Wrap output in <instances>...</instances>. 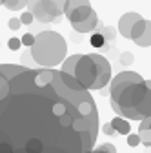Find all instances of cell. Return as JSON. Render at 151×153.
Masks as SVG:
<instances>
[{"instance_id":"ac0fdd59","label":"cell","mask_w":151,"mask_h":153,"mask_svg":"<svg viewBox=\"0 0 151 153\" xmlns=\"http://www.w3.org/2000/svg\"><path fill=\"white\" fill-rule=\"evenodd\" d=\"M7 46H9V49H11V51H16V49H20L22 40H20V38H16V36H13V38H9Z\"/></svg>"},{"instance_id":"9a60e30c","label":"cell","mask_w":151,"mask_h":153,"mask_svg":"<svg viewBox=\"0 0 151 153\" xmlns=\"http://www.w3.org/2000/svg\"><path fill=\"white\" fill-rule=\"evenodd\" d=\"M133 60H135V56H133V53L131 51H124V53H120L118 55V62L126 68V66H131L133 64Z\"/></svg>"},{"instance_id":"44dd1931","label":"cell","mask_w":151,"mask_h":153,"mask_svg":"<svg viewBox=\"0 0 151 153\" xmlns=\"http://www.w3.org/2000/svg\"><path fill=\"white\" fill-rule=\"evenodd\" d=\"M7 26H9V29L16 31V29H20V26H22V20H20V18H11Z\"/></svg>"},{"instance_id":"8fae6325","label":"cell","mask_w":151,"mask_h":153,"mask_svg":"<svg viewBox=\"0 0 151 153\" xmlns=\"http://www.w3.org/2000/svg\"><path fill=\"white\" fill-rule=\"evenodd\" d=\"M111 124H113V128L117 129V133H120V135H129V131H131V126H129V122L124 119V117H115L111 120Z\"/></svg>"},{"instance_id":"52a82bcc","label":"cell","mask_w":151,"mask_h":153,"mask_svg":"<svg viewBox=\"0 0 151 153\" xmlns=\"http://www.w3.org/2000/svg\"><path fill=\"white\" fill-rule=\"evenodd\" d=\"M73 26V29L75 31H78L80 35L82 33H93L97 29V26H98V16H97V13L93 11L86 20H82V22H75V24H71Z\"/></svg>"},{"instance_id":"2e32d148","label":"cell","mask_w":151,"mask_h":153,"mask_svg":"<svg viewBox=\"0 0 151 153\" xmlns=\"http://www.w3.org/2000/svg\"><path fill=\"white\" fill-rule=\"evenodd\" d=\"M20 20H22V26H29V24H33V20H35V15L27 9V11H24V13H22Z\"/></svg>"},{"instance_id":"277c9868","label":"cell","mask_w":151,"mask_h":153,"mask_svg":"<svg viewBox=\"0 0 151 153\" xmlns=\"http://www.w3.org/2000/svg\"><path fill=\"white\" fill-rule=\"evenodd\" d=\"M100 59L102 55H75V68L71 75L84 88L95 89L100 76Z\"/></svg>"},{"instance_id":"d6986e66","label":"cell","mask_w":151,"mask_h":153,"mask_svg":"<svg viewBox=\"0 0 151 153\" xmlns=\"http://www.w3.org/2000/svg\"><path fill=\"white\" fill-rule=\"evenodd\" d=\"M127 144L129 146H138L140 144V135L138 133H129L127 135Z\"/></svg>"},{"instance_id":"7a4b0ae2","label":"cell","mask_w":151,"mask_h":153,"mask_svg":"<svg viewBox=\"0 0 151 153\" xmlns=\"http://www.w3.org/2000/svg\"><path fill=\"white\" fill-rule=\"evenodd\" d=\"M111 108L124 119L142 120L151 115V88L138 73L122 71L109 86Z\"/></svg>"},{"instance_id":"603a6c76","label":"cell","mask_w":151,"mask_h":153,"mask_svg":"<svg viewBox=\"0 0 151 153\" xmlns=\"http://www.w3.org/2000/svg\"><path fill=\"white\" fill-rule=\"evenodd\" d=\"M98 148H102V149H106L107 153H117V148L113 146V144H102V146H98Z\"/></svg>"},{"instance_id":"4fadbf2b","label":"cell","mask_w":151,"mask_h":153,"mask_svg":"<svg viewBox=\"0 0 151 153\" xmlns=\"http://www.w3.org/2000/svg\"><path fill=\"white\" fill-rule=\"evenodd\" d=\"M89 44H91L93 48L102 49V48L107 44V40L104 38V35H102L100 31H93V33H91V36H89Z\"/></svg>"},{"instance_id":"ffe728a7","label":"cell","mask_w":151,"mask_h":153,"mask_svg":"<svg viewBox=\"0 0 151 153\" xmlns=\"http://www.w3.org/2000/svg\"><path fill=\"white\" fill-rule=\"evenodd\" d=\"M102 133H106V135H117V129L113 128V124H111V122H107V124H104V126H102Z\"/></svg>"},{"instance_id":"30bf717a","label":"cell","mask_w":151,"mask_h":153,"mask_svg":"<svg viewBox=\"0 0 151 153\" xmlns=\"http://www.w3.org/2000/svg\"><path fill=\"white\" fill-rule=\"evenodd\" d=\"M133 42H135L137 46H140V48H147V46H151V22H149V20H146V27H144V31L140 33L138 38H135Z\"/></svg>"},{"instance_id":"9c48e42d","label":"cell","mask_w":151,"mask_h":153,"mask_svg":"<svg viewBox=\"0 0 151 153\" xmlns=\"http://www.w3.org/2000/svg\"><path fill=\"white\" fill-rule=\"evenodd\" d=\"M66 2L67 0H42V4L44 7L58 20V18L64 15V7H66Z\"/></svg>"},{"instance_id":"5b68a950","label":"cell","mask_w":151,"mask_h":153,"mask_svg":"<svg viewBox=\"0 0 151 153\" xmlns=\"http://www.w3.org/2000/svg\"><path fill=\"white\" fill-rule=\"evenodd\" d=\"M27 7H29V11L35 15V18L38 22H42V24H49V22H58L56 18L44 7V4H42V0H29V4H27Z\"/></svg>"},{"instance_id":"5bb4252c","label":"cell","mask_w":151,"mask_h":153,"mask_svg":"<svg viewBox=\"0 0 151 153\" xmlns=\"http://www.w3.org/2000/svg\"><path fill=\"white\" fill-rule=\"evenodd\" d=\"M86 4H89V0H67V2H66V7H64V13L67 15L69 11L77 9L78 6H86Z\"/></svg>"},{"instance_id":"ba28073f","label":"cell","mask_w":151,"mask_h":153,"mask_svg":"<svg viewBox=\"0 0 151 153\" xmlns=\"http://www.w3.org/2000/svg\"><path fill=\"white\" fill-rule=\"evenodd\" d=\"M91 13H93L91 4H86V6H78L77 9L69 11L66 16L69 18V22H71V24H75V22H82V20H86V18H87Z\"/></svg>"},{"instance_id":"e0dca14e","label":"cell","mask_w":151,"mask_h":153,"mask_svg":"<svg viewBox=\"0 0 151 153\" xmlns=\"http://www.w3.org/2000/svg\"><path fill=\"white\" fill-rule=\"evenodd\" d=\"M20 40H22V44H24V46H29V48H31V46L35 44V40H36V36H35L33 33H26V35L20 38Z\"/></svg>"},{"instance_id":"6da1fadb","label":"cell","mask_w":151,"mask_h":153,"mask_svg":"<svg viewBox=\"0 0 151 153\" xmlns=\"http://www.w3.org/2000/svg\"><path fill=\"white\" fill-rule=\"evenodd\" d=\"M97 133V104L73 75L0 64V153H91Z\"/></svg>"},{"instance_id":"7c38bea8","label":"cell","mask_w":151,"mask_h":153,"mask_svg":"<svg viewBox=\"0 0 151 153\" xmlns=\"http://www.w3.org/2000/svg\"><path fill=\"white\" fill-rule=\"evenodd\" d=\"M95 31H100L107 42H113V40L117 38V29H115V27H111V26H102L100 22H98V26H97Z\"/></svg>"},{"instance_id":"cb8c5ba5","label":"cell","mask_w":151,"mask_h":153,"mask_svg":"<svg viewBox=\"0 0 151 153\" xmlns=\"http://www.w3.org/2000/svg\"><path fill=\"white\" fill-rule=\"evenodd\" d=\"M2 4H4V2H2V0H0V6H2Z\"/></svg>"},{"instance_id":"8992f818","label":"cell","mask_w":151,"mask_h":153,"mask_svg":"<svg viewBox=\"0 0 151 153\" xmlns=\"http://www.w3.org/2000/svg\"><path fill=\"white\" fill-rule=\"evenodd\" d=\"M140 15L137 13H126L124 16H120L118 20V33L124 36V38H131V29H133V26L140 20Z\"/></svg>"},{"instance_id":"3957f363","label":"cell","mask_w":151,"mask_h":153,"mask_svg":"<svg viewBox=\"0 0 151 153\" xmlns=\"http://www.w3.org/2000/svg\"><path fill=\"white\" fill-rule=\"evenodd\" d=\"M66 40L55 31H42L36 35V40L31 46L33 60L42 68H55L66 56Z\"/></svg>"},{"instance_id":"7402d4cb","label":"cell","mask_w":151,"mask_h":153,"mask_svg":"<svg viewBox=\"0 0 151 153\" xmlns=\"http://www.w3.org/2000/svg\"><path fill=\"white\" fill-rule=\"evenodd\" d=\"M102 49H106V53H107L109 59H115V56H117V49H115V48H107V46H104Z\"/></svg>"},{"instance_id":"d4e9b609","label":"cell","mask_w":151,"mask_h":153,"mask_svg":"<svg viewBox=\"0 0 151 153\" xmlns=\"http://www.w3.org/2000/svg\"><path fill=\"white\" fill-rule=\"evenodd\" d=\"M2 2H4V0H2ZM2 6H4V4H2Z\"/></svg>"}]
</instances>
